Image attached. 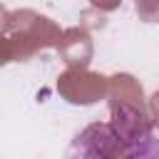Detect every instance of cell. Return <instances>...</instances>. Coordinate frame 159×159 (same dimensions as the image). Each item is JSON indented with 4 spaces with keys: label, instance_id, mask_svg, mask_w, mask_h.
Listing matches in <instances>:
<instances>
[{
    "label": "cell",
    "instance_id": "obj_1",
    "mask_svg": "<svg viewBox=\"0 0 159 159\" xmlns=\"http://www.w3.org/2000/svg\"><path fill=\"white\" fill-rule=\"evenodd\" d=\"M65 159H159V134L144 114H117L87 124L72 139Z\"/></svg>",
    "mask_w": 159,
    "mask_h": 159
}]
</instances>
